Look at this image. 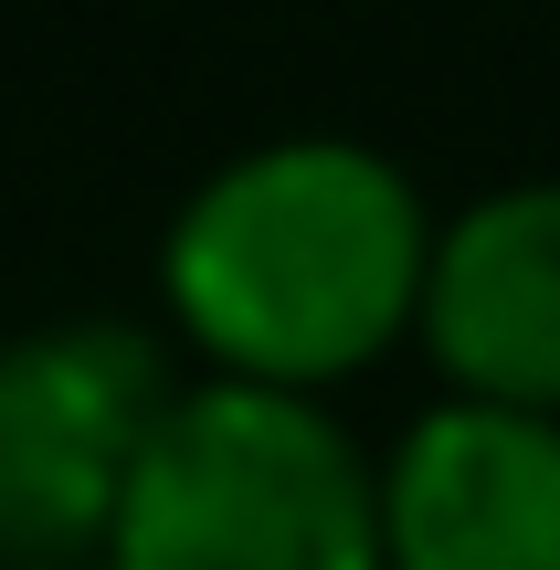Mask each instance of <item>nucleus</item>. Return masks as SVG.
I'll use <instances>...</instances> for the list:
<instances>
[{"mask_svg": "<svg viewBox=\"0 0 560 570\" xmlns=\"http://www.w3.org/2000/svg\"><path fill=\"white\" fill-rule=\"evenodd\" d=\"M381 487V570H560V412L434 402Z\"/></svg>", "mask_w": 560, "mask_h": 570, "instance_id": "obj_4", "label": "nucleus"}, {"mask_svg": "<svg viewBox=\"0 0 560 570\" xmlns=\"http://www.w3.org/2000/svg\"><path fill=\"white\" fill-rule=\"evenodd\" d=\"M423 190L371 138H265L202 169L159 244V296L202 381L296 391L350 381L423 306Z\"/></svg>", "mask_w": 560, "mask_h": 570, "instance_id": "obj_1", "label": "nucleus"}, {"mask_svg": "<svg viewBox=\"0 0 560 570\" xmlns=\"http://www.w3.org/2000/svg\"><path fill=\"white\" fill-rule=\"evenodd\" d=\"M180 370L138 317H53L0 338V570L106 560L117 497Z\"/></svg>", "mask_w": 560, "mask_h": 570, "instance_id": "obj_3", "label": "nucleus"}, {"mask_svg": "<svg viewBox=\"0 0 560 570\" xmlns=\"http://www.w3.org/2000/svg\"><path fill=\"white\" fill-rule=\"evenodd\" d=\"M423 348L465 402L560 412V180L477 190L423 254Z\"/></svg>", "mask_w": 560, "mask_h": 570, "instance_id": "obj_5", "label": "nucleus"}, {"mask_svg": "<svg viewBox=\"0 0 560 570\" xmlns=\"http://www.w3.org/2000/svg\"><path fill=\"white\" fill-rule=\"evenodd\" d=\"M96 570H381V487L328 402L180 381Z\"/></svg>", "mask_w": 560, "mask_h": 570, "instance_id": "obj_2", "label": "nucleus"}]
</instances>
